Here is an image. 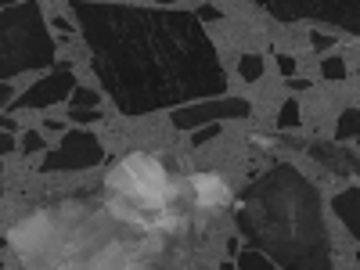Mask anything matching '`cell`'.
Returning a JSON list of instances; mask_svg holds the SVG:
<instances>
[{"mask_svg":"<svg viewBox=\"0 0 360 270\" xmlns=\"http://www.w3.org/2000/svg\"><path fill=\"white\" fill-rule=\"evenodd\" d=\"M86 37L90 69L123 115L180 108L227 94V72L191 11L69 0Z\"/></svg>","mask_w":360,"mask_h":270,"instance_id":"obj_1","label":"cell"},{"mask_svg":"<svg viewBox=\"0 0 360 270\" xmlns=\"http://www.w3.org/2000/svg\"><path fill=\"white\" fill-rule=\"evenodd\" d=\"M234 224L249 245L263 249L285 270H335L321 191L292 162L249 180L234 198Z\"/></svg>","mask_w":360,"mask_h":270,"instance_id":"obj_2","label":"cell"},{"mask_svg":"<svg viewBox=\"0 0 360 270\" xmlns=\"http://www.w3.org/2000/svg\"><path fill=\"white\" fill-rule=\"evenodd\" d=\"M0 40H4V69L0 83H11L18 72H44L54 69V40L44 18L40 0H22L0 15Z\"/></svg>","mask_w":360,"mask_h":270,"instance_id":"obj_3","label":"cell"},{"mask_svg":"<svg viewBox=\"0 0 360 270\" xmlns=\"http://www.w3.org/2000/svg\"><path fill=\"white\" fill-rule=\"evenodd\" d=\"M105 188L119 191L123 198H130L144 209H162L176 195L173 180L166 176V166L148 152H130V155L119 159V166L105 180Z\"/></svg>","mask_w":360,"mask_h":270,"instance_id":"obj_4","label":"cell"},{"mask_svg":"<svg viewBox=\"0 0 360 270\" xmlns=\"http://www.w3.org/2000/svg\"><path fill=\"white\" fill-rule=\"evenodd\" d=\"M281 22H321L360 37V0H249Z\"/></svg>","mask_w":360,"mask_h":270,"instance_id":"obj_5","label":"cell"},{"mask_svg":"<svg viewBox=\"0 0 360 270\" xmlns=\"http://www.w3.org/2000/svg\"><path fill=\"white\" fill-rule=\"evenodd\" d=\"M105 144L94 137V134H86V130H69L62 137V144L51 148V152H44L40 159V173H65V169H94L105 162Z\"/></svg>","mask_w":360,"mask_h":270,"instance_id":"obj_6","label":"cell"},{"mask_svg":"<svg viewBox=\"0 0 360 270\" xmlns=\"http://www.w3.org/2000/svg\"><path fill=\"white\" fill-rule=\"evenodd\" d=\"M252 115V101L249 98H205V101H191L169 112V123L176 130H198V127H213V123H227V119H245Z\"/></svg>","mask_w":360,"mask_h":270,"instance_id":"obj_7","label":"cell"},{"mask_svg":"<svg viewBox=\"0 0 360 270\" xmlns=\"http://www.w3.org/2000/svg\"><path fill=\"white\" fill-rule=\"evenodd\" d=\"M76 83H79V79H76L72 65H54V69L44 72V79H37L29 90H22L8 112H15V108H22V112H25V108H29V112H44V108H51V105L72 101Z\"/></svg>","mask_w":360,"mask_h":270,"instance_id":"obj_8","label":"cell"},{"mask_svg":"<svg viewBox=\"0 0 360 270\" xmlns=\"http://www.w3.org/2000/svg\"><path fill=\"white\" fill-rule=\"evenodd\" d=\"M51 217L44 213V209H37V213H29V217H22L18 224H11V231H8V245L18 252V256H33V252H40L47 242H51Z\"/></svg>","mask_w":360,"mask_h":270,"instance_id":"obj_9","label":"cell"},{"mask_svg":"<svg viewBox=\"0 0 360 270\" xmlns=\"http://www.w3.org/2000/svg\"><path fill=\"white\" fill-rule=\"evenodd\" d=\"M307 152H310V159H314L317 166H324L328 173H342V176H356V173H360V159L349 155V152H342L339 141H314Z\"/></svg>","mask_w":360,"mask_h":270,"instance_id":"obj_10","label":"cell"},{"mask_svg":"<svg viewBox=\"0 0 360 270\" xmlns=\"http://www.w3.org/2000/svg\"><path fill=\"white\" fill-rule=\"evenodd\" d=\"M191 188H195V202L202 209H220V205H231L234 202L227 176H220V173H195L191 176Z\"/></svg>","mask_w":360,"mask_h":270,"instance_id":"obj_11","label":"cell"},{"mask_svg":"<svg viewBox=\"0 0 360 270\" xmlns=\"http://www.w3.org/2000/svg\"><path fill=\"white\" fill-rule=\"evenodd\" d=\"M332 209H335V217L346 224V231L360 242V184L342 188V191L332 198Z\"/></svg>","mask_w":360,"mask_h":270,"instance_id":"obj_12","label":"cell"},{"mask_svg":"<svg viewBox=\"0 0 360 270\" xmlns=\"http://www.w3.org/2000/svg\"><path fill=\"white\" fill-rule=\"evenodd\" d=\"M234 263H238V270H274L278 263L270 259L263 249H256V245H249V249H242L234 256Z\"/></svg>","mask_w":360,"mask_h":270,"instance_id":"obj_13","label":"cell"},{"mask_svg":"<svg viewBox=\"0 0 360 270\" xmlns=\"http://www.w3.org/2000/svg\"><path fill=\"white\" fill-rule=\"evenodd\" d=\"M353 137H360V108H342L339 123H335V141L342 144V141H353Z\"/></svg>","mask_w":360,"mask_h":270,"instance_id":"obj_14","label":"cell"},{"mask_svg":"<svg viewBox=\"0 0 360 270\" xmlns=\"http://www.w3.org/2000/svg\"><path fill=\"white\" fill-rule=\"evenodd\" d=\"M238 76H242L245 83H259L263 79V58L256 51H245L242 58H238Z\"/></svg>","mask_w":360,"mask_h":270,"instance_id":"obj_15","label":"cell"},{"mask_svg":"<svg viewBox=\"0 0 360 270\" xmlns=\"http://www.w3.org/2000/svg\"><path fill=\"white\" fill-rule=\"evenodd\" d=\"M274 123H278V130H299V123H303V112H299V101H295V98L281 101Z\"/></svg>","mask_w":360,"mask_h":270,"instance_id":"obj_16","label":"cell"},{"mask_svg":"<svg viewBox=\"0 0 360 270\" xmlns=\"http://www.w3.org/2000/svg\"><path fill=\"white\" fill-rule=\"evenodd\" d=\"M321 76L332 79V83H342L349 76V69H346V62H342L339 54H328V58H321Z\"/></svg>","mask_w":360,"mask_h":270,"instance_id":"obj_17","label":"cell"},{"mask_svg":"<svg viewBox=\"0 0 360 270\" xmlns=\"http://www.w3.org/2000/svg\"><path fill=\"white\" fill-rule=\"evenodd\" d=\"M101 119H105L101 108H69V123H76V127H94Z\"/></svg>","mask_w":360,"mask_h":270,"instance_id":"obj_18","label":"cell"},{"mask_svg":"<svg viewBox=\"0 0 360 270\" xmlns=\"http://www.w3.org/2000/svg\"><path fill=\"white\" fill-rule=\"evenodd\" d=\"M22 152H25V155H40V152H51V148H47V141H44V130H29V134H22Z\"/></svg>","mask_w":360,"mask_h":270,"instance_id":"obj_19","label":"cell"},{"mask_svg":"<svg viewBox=\"0 0 360 270\" xmlns=\"http://www.w3.org/2000/svg\"><path fill=\"white\" fill-rule=\"evenodd\" d=\"M220 134V123H213V127H198L188 141H191V148H202V144H209V141H213Z\"/></svg>","mask_w":360,"mask_h":270,"instance_id":"obj_20","label":"cell"},{"mask_svg":"<svg viewBox=\"0 0 360 270\" xmlns=\"http://www.w3.org/2000/svg\"><path fill=\"white\" fill-rule=\"evenodd\" d=\"M94 108L98 105V94H94V90H86V86H76V94H72V108Z\"/></svg>","mask_w":360,"mask_h":270,"instance_id":"obj_21","label":"cell"},{"mask_svg":"<svg viewBox=\"0 0 360 270\" xmlns=\"http://www.w3.org/2000/svg\"><path fill=\"white\" fill-rule=\"evenodd\" d=\"M195 15H198L202 22H224V11H220L217 4H202V8L195 11Z\"/></svg>","mask_w":360,"mask_h":270,"instance_id":"obj_22","label":"cell"},{"mask_svg":"<svg viewBox=\"0 0 360 270\" xmlns=\"http://www.w3.org/2000/svg\"><path fill=\"white\" fill-rule=\"evenodd\" d=\"M278 69H281V76H285V79H292V76H295V58L278 51Z\"/></svg>","mask_w":360,"mask_h":270,"instance_id":"obj_23","label":"cell"},{"mask_svg":"<svg viewBox=\"0 0 360 270\" xmlns=\"http://www.w3.org/2000/svg\"><path fill=\"white\" fill-rule=\"evenodd\" d=\"M40 130H44V134H69L65 123H58V119H51V115L44 119V127H40Z\"/></svg>","mask_w":360,"mask_h":270,"instance_id":"obj_24","label":"cell"},{"mask_svg":"<svg viewBox=\"0 0 360 270\" xmlns=\"http://www.w3.org/2000/svg\"><path fill=\"white\" fill-rule=\"evenodd\" d=\"M0 98H4V108H11L18 94H15V86H11V83H0Z\"/></svg>","mask_w":360,"mask_h":270,"instance_id":"obj_25","label":"cell"},{"mask_svg":"<svg viewBox=\"0 0 360 270\" xmlns=\"http://www.w3.org/2000/svg\"><path fill=\"white\" fill-rule=\"evenodd\" d=\"M310 44H314L317 51H328V47H332V37H321V33H310Z\"/></svg>","mask_w":360,"mask_h":270,"instance_id":"obj_26","label":"cell"},{"mask_svg":"<svg viewBox=\"0 0 360 270\" xmlns=\"http://www.w3.org/2000/svg\"><path fill=\"white\" fill-rule=\"evenodd\" d=\"M54 29H58V33H76V25H72L69 18H62V15L54 18Z\"/></svg>","mask_w":360,"mask_h":270,"instance_id":"obj_27","label":"cell"},{"mask_svg":"<svg viewBox=\"0 0 360 270\" xmlns=\"http://www.w3.org/2000/svg\"><path fill=\"white\" fill-rule=\"evenodd\" d=\"M15 134H4V141H0V152H4V155H11L15 152V141H11Z\"/></svg>","mask_w":360,"mask_h":270,"instance_id":"obj_28","label":"cell"},{"mask_svg":"<svg viewBox=\"0 0 360 270\" xmlns=\"http://www.w3.org/2000/svg\"><path fill=\"white\" fill-rule=\"evenodd\" d=\"M285 83H288L292 90H310V79H295V76H292V79H285Z\"/></svg>","mask_w":360,"mask_h":270,"instance_id":"obj_29","label":"cell"},{"mask_svg":"<svg viewBox=\"0 0 360 270\" xmlns=\"http://www.w3.org/2000/svg\"><path fill=\"white\" fill-rule=\"evenodd\" d=\"M227 252L238 256V252H242V242H238V238H227Z\"/></svg>","mask_w":360,"mask_h":270,"instance_id":"obj_30","label":"cell"},{"mask_svg":"<svg viewBox=\"0 0 360 270\" xmlns=\"http://www.w3.org/2000/svg\"><path fill=\"white\" fill-rule=\"evenodd\" d=\"M220 270H238V263H231V259H224V263H220Z\"/></svg>","mask_w":360,"mask_h":270,"instance_id":"obj_31","label":"cell"},{"mask_svg":"<svg viewBox=\"0 0 360 270\" xmlns=\"http://www.w3.org/2000/svg\"><path fill=\"white\" fill-rule=\"evenodd\" d=\"M15 4H22V0H4V8H15Z\"/></svg>","mask_w":360,"mask_h":270,"instance_id":"obj_32","label":"cell"},{"mask_svg":"<svg viewBox=\"0 0 360 270\" xmlns=\"http://www.w3.org/2000/svg\"><path fill=\"white\" fill-rule=\"evenodd\" d=\"M155 4H176V0H155Z\"/></svg>","mask_w":360,"mask_h":270,"instance_id":"obj_33","label":"cell"}]
</instances>
